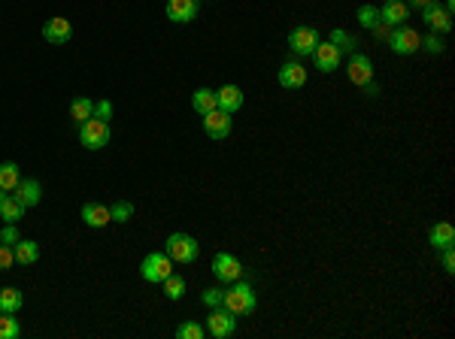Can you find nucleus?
<instances>
[{
    "instance_id": "nucleus-1",
    "label": "nucleus",
    "mask_w": 455,
    "mask_h": 339,
    "mask_svg": "<svg viewBox=\"0 0 455 339\" xmlns=\"http://www.w3.org/2000/svg\"><path fill=\"white\" fill-rule=\"evenodd\" d=\"M222 306L228 312H234V315H252V309H255V291L249 288L246 282L237 279V282H234V288L225 291Z\"/></svg>"
},
{
    "instance_id": "nucleus-2",
    "label": "nucleus",
    "mask_w": 455,
    "mask_h": 339,
    "mask_svg": "<svg viewBox=\"0 0 455 339\" xmlns=\"http://www.w3.org/2000/svg\"><path fill=\"white\" fill-rule=\"evenodd\" d=\"M197 254H201V249H197L194 236H188V234H170L167 236V258L170 260L188 267V264H194L197 260Z\"/></svg>"
},
{
    "instance_id": "nucleus-3",
    "label": "nucleus",
    "mask_w": 455,
    "mask_h": 339,
    "mask_svg": "<svg viewBox=\"0 0 455 339\" xmlns=\"http://www.w3.org/2000/svg\"><path fill=\"white\" fill-rule=\"evenodd\" d=\"M79 143L91 152L103 149V145L110 143V121H101V119H94V115H91L88 121H82L79 125Z\"/></svg>"
},
{
    "instance_id": "nucleus-4",
    "label": "nucleus",
    "mask_w": 455,
    "mask_h": 339,
    "mask_svg": "<svg viewBox=\"0 0 455 339\" xmlns=\"http://www.w3.org/2000/svg\"><path fill=\"white\" fill-rule=\"evenodd\" d=\"M389 43H392V52H394V55H413V52L422 49L419 30H416V28H407V25H398V28H394L392 37H389Z\"/></svg>"
},
{
    "instance_id": "nucleus-5",
    "label": "nucleus",
    "mask_w": 455,
    "mask_h": 339,
    "mask_svg": "<svg viewBox=\"0 0 455 339\" xmlns=\"http://www.w3.org/2000/svg\"><path fill=\"white\" fill-rule=\"evenodd\" d=\"M318 43H322V40H318V30L310 28V25H301V28H294L292 34H288V49H292L298 58L313 55Z\"/></svg>"
},
{
    "instance_id": "nucleus-6",
    "label": "nucleus",
    "mask_w": 455,
    "mask_h": 339,
    "mask_svg": "<svg viewBox=\"0 0 455 339\" xmlns=\"http://www.w3.org/2000/svg\"><path fill=\"white\" fill-rule=\"evenodd\" d=\"M170 273H173V267H170V258H167L164 251L146 254V260L140 264V276H143L146 282H158V285H161Z\"/></svg>"
},
{
    "instance_id": "nucleus-7",
    "label": "nucleus",
    "mask_w": 455,
    "mask_h": 339,
    "mask_svg": "<svg viewBox=\"0 0 455 339\" xmlns=\"http://www.w3.org/2000/svg\"><path fill=\"white\" fill-rule=\"evenodd\" d=\"M207 330L216 339H225V336H231L234 330H237V315L234 312H228L225 306H212L210 315H207Z\"/></svg>"
},
{
    "instance_id": "nucleus-8",
    "label": "nucleus",
    "mask_w": 455,
    "mask_h": 339,
    "mask_svg": "<svg viewBox=\"0 0 455 339\" xmlns=\"http://www.w3.org/2000/svg\"><path fill=\"white\" fill-rule=\"evenodd\" d=\"M212 273H216L219 282H237L240 276H243V264L234 258V254L219 251L216 258H212Z\"/></svg>"
},
{
    "instance_id": "nucleus-9",
    "label": "nucleus",
    "mask_w": 455,
    "mask_h": 339,
    "mask_svg": "<svg viewBox=\"0 0 455 339\" xmlns=\"http://www.w3.org/2000/svg\"><path fill=\"white\" fill-rule=\"evenodd\" d=\"M203 130H207L210 140H225V136L231 134V112H222L219 106L210 110L203 115Z\"/></svg>"
},
{
    "instance_id": "nucleus-10",
    "label": "nucleus",
    "mask_w": 455,
    "mask_h": 339,
    "mask_svg": "<svg viewBox=\"0 0 455 339\" xmlns=\"http://www.w3.org/2000/svg\"><path fill=\"white\" fill-rule=\"evenodd\" d=\"M346 73H349V82L358 85V88H367V85L374 82V64H370V58H364V55L349 58Z\"/></svg>"
},
{
    "instance_id": "nucleus-11",
    "label": "nucleus",
    "mask_w": 455,
    "mask_h": 339,
    "mask_svg": "<svg viewBox=\"0 0 455 339\" xmlns=\"http://www.w3.org/2000/svg\"><path fill=\"white\" fill-rule=\"evenodd\" d=\"M70 37H73V25L67 19H49L43 25V40H49V43H55V45H67L70 43Z\"/></svg>"
},
{
    "instance_id": "nucleus-12",
    "label": "nucleus",
    "mask_w": 455,
    "mask_h": 339,
    "mask_svg": "<svg viewBox=\"0 0 455 339\" xmlns=\"http://www.w3.org/2000/svg\"><path fill=\"white\" fill-rule=\"evenodd\" d=\"M340 55L343 52L337 49V45H331V43H318L316 45V52H313V58H316V70L318 73H334L340 67Z\"/></svg>"
},
{
    "instance_id": "nucleus-13",
    "label": "nucleus",
    "mask_w": 455,
    "mask_h": 339,
    "mask_svg": "<svg viewBox=\"0 0 455 339\" xmlns=\"http://www.w3.org/2000/svg\"><path fill=\"white\" fill-rule=\"evenodd\" d=\"M422 19H425V25H428L431 30H440V34H449L452 30V12H446L440 3H431V6H425L422 10Z\"/></svg>"
},
{
    "instance_id": "nucleus-14",
    "label": "nucleus",
    "mask_w": 455,
    "mask_h": 339,
    "mask_svg": "<svg viewBox=\"0 0 455 339\" xmlns=\"http://www.w3.org/2000/svg\"><path fill=\"white\" fill-rule=\"evenodd\" d=\"M279 85L283 88H303L307 85V67L301 61H285L279 67Z\"/></svg>"
},
{
    "instance_id": "nucleus-15",
    "label": "nucleus",
    "mask_w": 455,
    "mask_h": 339,
    "mask_svg": "<svg viewBox=\"0 0 455 339\" xmlns=\"http://www.w3.org/2000/svg\"><path fill=\"white\" fill-rule=\"evenodd\" d=\"M410 19V6L404 0H385V6L379 10V21L389 28H398V25H407Z\"/></svg>"
},
{
    "instance_id": "nucleus-16",
    "label": "nucleus",
    "mask_w": 455,
    "mask_h": 339,
    "mask_svg": "<svg viewBox=\"0 0 455 339\" xmlns=\"http://www.w3.org/2000/svg\"><path fill=\"white\" fill-rule=\"evenodd\" d=\"M197 15V0H167V19L176 25H188Z\"/></svg>"
},
{
    "instance_id": "nucleus-17",
    "label": "nucleus",
    "mask_w": 455,
    "mask_h": 339,
    "mask_svg": "<svg viewBox=\"0 0 455 339\" xmlns=\"http://www.w3.org/2000/svg\"><path fill=\"white\" fill-rule=\"evenodd\" d=\"M216 103L222 112H237L243 110V88H237V85H225V88L216 91Z\"/></svg>"
},
{
    "instance_id": "nucleus-18",
    "label": "nucleus",
    "mask_w": 455,
    "mask_h": 339,
    "mask_svg": "<svg viewBox=\"0 0 455 339\" xmlns=\"http://www.w3.org/2000/svg\"><path fill=\"white\" fill-rule=\"evenodd\" d=\"M12 197L19 200V203H25V209H30V206L40 203L43 188H40V182H37V179H21L19 185H15V194Z\"/></svg>"
},
{
    "instance_id": "nucleus-19",
    "label": "nucleus",
    "mask_w": 455,
    "mask_h": 339,
    "mask_svg": "<svg viewBox=\"0 0 455 339\" xmlns=\"http://www.w3.org/2000/svg\"><path fill=\"white\" fill-rule=\"evenodd\" d=\"M82 221H85L88 227H106L112 221V215H110V206H103V203H85L82 206Z\"/></svg>"
},
{
    "instance_id": "nucleus-20",
    "label": "nucleus",
    "mask_w": 455,
    "mask_h": 339,
    "mask_svg": "<svg viewBox=\"0 0 455 339\" xmlns=\"http://www.w3.org/2000/svg\"><path fill=\"white\" fill-rule=\"evenodd\" d=\"M428 240H431V245H434L437 251L449 249V245H455V227L449 225V221H440V225H434V227H431Z\"/></svg>"
},
{
    "instance_id": "nucleus-21",
    "label": "nucleus",
    "mask_w": 455,
    "mask_h": 339,
    "mask_svg": "<svg viewBox=\"0 0 455 339\" xmlns=\"http://www.w3.org/2000/svg\"><path fill=\"white\" fill-rule=\"evenodd\" d=\"M0 218H3L6 225H19V221L25 218V203H19L12 194H6L3 203H0Z\"/></svg>"
},
{
    "instance_id": "nucleus-22",
    "label": "nucleus",
    "mask_w": 455,
    "mask_h": 339,
    "mask_svg": "<svg viewBox=\"0 0 455 339\" xmlns=\"http://www.w3.org/2000/svg\"><path fill=\"white\" fill-rule=\"evenodd\" d=\"M12 251H15V260H19V264H37V260H40V245H37L34 240H19L12 245Z\"/></svg>"
},
{
    "instance_id": "nucleus-23",
    "label": "nucleus",
    "mask_w": 455,
    "mask_h": 339,
    "mask_svg": "<svg viewBox=\"0 0 455 339\" xmlns=\"http://www.w3.org/2000/svg\"><path fill=\"white\" fill-rule=\"evenodd\" d=\"M91 115H94V100H88V97H76L73 103H70V119L76 121V125L88 121Z\"/></svg>"
},
{
    "instance_id": "nucleus-24",
    "label": "nucleus",
    "mask_w": 455,
    "mask_h": 339,
    "mask_svg": "<svg viewBox=\"0 0 455 339\" xmlns=\"http://www.w3.org/2000/svg\"><path fill=\"white\" fill-rule=\"evenodd\" d=\"M19 182H21L19 164H12V161L0 164V188H3V191H15V185H19Z\"/></svg>"
},
{
    "instance_id": "nucleus-25",
    "label": "nucleus",
    "mask_w": 455,
    "mask_h": 339,
    "mask_svg": "<svg viewBox=\"0 0 455 339\" xmlns=\"http://www.w3.org/2000/svg\"><path fill=\"white\" fill-rule=\"evenodd\" d=\"M192 106H194V112H201V115H207L210 110H216V91H210V88H197L194 91V97H192Z\"/></svg>"
},
{
    "instance_id": "nucleus-26",
    "label": "nucleus",
    "mask_w": 455,
    "mask_h": 339,
    "mask_svg": "<svg viewBox=\"0 0 455 339\" xmlns=\"http://www.w3.org/2000/svg\"><path fill=\"white\" fill-rule=\"evenodd\" d=\"M21 291H15V288H0V312H21Z\"/></svg>"
},
{
    "instance_id": "nucleus-27",
    "label": "nucleus",
    "mask_w": 455,
    "mask_h": 339,
    "mask_svg": "<svg viewBox=\"0 0 455 339\" xmlns=\"http://www.w3.org/2000/svg\"><path fill=\"white\" fill-rule=\"evenodd\" d=\"M21 325L12 312H0V339H19Z\"/></svg>"
},
{
    "instance_id": "nucleus-28",
    "label": "nucleus",
    "mask_w": 455,
    "mask_h": 339,
    "mask_svg": "<svg viewBox=\"0 0 455 339\" xmlns=\"http://www.w3.org/2000/svg\"><path fill=\"white\" fill-rule=\"evenodd\" d=\"M164 285V294H167V300H179L182 294H185V279L182 276H176V273H170L167 279L161 282Z\"/></svg>"
},
{
    "instance_id": "nucleus-29",
    "label": "nucleus",
    "mask_w": 455,
    "mask_h": 339,
    "mask_svg": "<svg viewBox=\"0 0 455 339\" xmlns=\"http://www.w3.org/2000/svg\"><path fill=\"white\" fill-rule=\"evenodd\" d=\"M110 215H112V221H119V225H125L128 218L134 215V206L128 203V200H119V203H112L110 206Z\"/></svg>"
},
{
    "instance_id": "nucleus-30",
    "label": "nucleus",
    "mask_w": 455,
    "mask_h": 339,
    "mask_svg": "<svg viewBox=\"0 0 455 339\" xmlns=\"http://www.w3.org/2000/svg\"><path fill=\"white\" fill-rule=\"evenodd\" d=\"M176 336L179 339H203V327L197 321H182L176 327Z\"/></svg>"
},
{
    "instance_id": "nucleus-31",
    "label": "nucleus",
    "mask_w": 455,
    "mask_h": 339,
    "mask_svg": "<svg viewBox=\"0 0 455 339\" xmlns=\"http://www.w3.org/2000/svg\"><path fill=\"white\" fill-rule=\"evenodd\" d=\"M358 21L367 30H374V25H379V10H376V6H361V10H358Z\"/></svg>"
},
{
    "instance_id": "nucleus-32",
    "label": "nucleus",
    "mask_w": 455,
    "mask_h": 339,
    "mask_svg": "<svg viewBox=\"0 0 455 339\" xmlns=\"http://www.w3.org/2000/svg\"><path fill=\"white\" fill-rule=\"evenodd\" d=\"M328 43H331V45H337L340 52H349V49H352V45H355V43H352V40H349V37L343 34V30H331V40H328Z\"/></svg>"
},
{
    "instance_id": "nucleus-33",
    "label": "nucleus",
    "mask_w": 455,
    "mask_h": 339,
    "mask_svg": "<svg viewBox=\"0 0 455 339\" xmlns=\"http://www.w3.org/2000/svg\"><path fill=\"white\" fill-rule=\"evenodd\" d=\"M19 240H21V234H19V227H15V225H6L3 230H0V243H3V245H15Z\"/></svg>"
},
{
    "instance_id": "nucleus-34",
    "label": "nucleus",
    "mask_w": 455,
    "mask_h": 339,
    "mask_svg": "<svg viewBox=\"0 0 455 339\" xmlns=\"http://www.w3.org/2000/svg\"><path fill=\"white\" fill-rule=\"evenodd\" d=\"M222 297H225L222 288H207V291H203V303H207L210 309H212V306H222Z\"/></svg>"
},
{
    "instance_id": "nucleus-35",
    "label": "nucleus",
    "mask_w": 455,
    "mask_h": 339,
    "mask_svg": "<svg viewBox=\"0 0 455 339\" xmlns=\"http://www.w3.org/2000/svg\"><path fill=\"white\" fill-rule=\"evenodd\" d=\"M15 264V251H12V245H3L0 243V269H10Z\"/></svg>"
},
{
    "instance_id": "nucleus-36",
    "label": "nucleus",
    "mask_w": 455,
    "mask_h": 339,
    "mask_svg": "<svg viewBox=\"0 0 455 339\" xmlns=\"http://www.w3.org/2000/svg\"><path fill=\"white\" fill-rule=\"evenodd\" d=\"M94 119L112 121V103H110V100H101V103H94Z\"/></svg>"
},
{
    "instance_id": "nucleus-37",
    "label": "nucleus",
    "mask_w": 455,
    "mask_h": 339,
    "mask_svg": "<svg viewBox=\"0 0 455 339\" xmlns=\"http://www.w3.org/2000/svg\"><path fill=\"white\" fill-rule=\"evenodd\" d=\"M422 45H425V49H428V52H431V55H440V52H443V43H440V40H437V34H431V37H425V40H422Z\"/></svg>"
},
{
    "instance_id": "nucleus-38",
    "label": "nucleus",
    "mask_w": 455,
    "mask_h": 339,
    "mask_svg": "<svg viewBox=\"0 0 455 339\" xmlns=\"http://www.w3.org/2000/svg\"><path fill=\"white\" fill-rule=\"evenodd\" d=\"M443 269L446 273H455V245H449V249H443Z\"/></svg>"
},
{
    "instance_id": "nucleus-39",
    "label": "nucleus",
    "mask_w": 455,
    "mask_h": 339,
    "mask_svg": "<svg viewBox=\"0 0 455 339\" xmlns=\"http://www.w3.org/2000/svg\"><path fill=\"white\" fill-rule=\"evenodd\" d=\"M434 3V0H410L407 6H413V10H425V6H431Z\"/></svg>"
},
{
    "instance_id": "nucleus-40",
    "label": "nucleus",
    "mask_w": 455,
    "mask_h": 339,
    "mask_svg": "<svg viewBox=\"0 0 455 339\" xmlns=\"http://www.w3.org/2000/svg\"><path fill=\"white\" fill-rule=\"evenodd\" d=\"M3 197H6V191H3V188H0V203H3Z\"/></svg>"
},
{
    "instance_id": "nucleus-41",
    "label": "nucleus",
    "mask_w": 455,
    "mask_h": 339,
    "mask_svg": "<svg viewBox=\"0 0 455 339\" xmlns=\"http://www.w3.org/2000/svg\"><path fill=\"white\" fill-rule=\"evenodd\" d=\"M434 3H437V0H434Z\"/></svg>"
}]
</instances>
